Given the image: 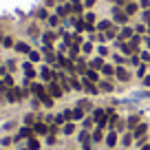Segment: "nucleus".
Masks as SVG:
<instances>
[{
    "label": "nucleus",
    "instance_id": "c756f323",
    "mask_svg": "<svg viewBox=\"0 0 150 150\" xmlns=\"http://www.w3.org/2000/svg\"><path fill=\"white\" fill-rule=\"evenodd\" d=\"M124 11H126V13H128V16H132V13H137V5H135V2H128V5H126V9H124Z\"/></svg>",
    "mask_w": 150,
    "mask_h": 150
},
{
    "label": "nucleus",
    "instance_id": "4d7b16f0",
    "mask_svg": "<svg viewBox=\"0 0 150 150\" xmlns=\"http://www.w3.org/2000/svg\"><path fill=\"white\" fill-rule=\"evenodd\" d=\"M0 73H2V71H0Z\"/></svg>",
    "mask_w": 150,
    "mask_h": 150
},
{
    "label": "nucleus",
    "instance_id": "39448f33",
    "mask_svg": "<svg viewBox=\"0 0 150 150\" xmlns=\"http://www.w3.org/2000/svg\"><path fill=\"white\" fill-rule=\"evenodd\" d=\"M40 75H42V80H47V82H53V80H57V73H53L49 66H42L40 69Z\"/></svg>",
    "mask_w": 150,
    "mask_h": 150
},
{
    "label": "nucleus",
    "instance_id": "412c9836",
    "mask_svg": "<svg viewBox=\"0 0 150 150\" xmlns=\"http://www.w3.org/2000/svg\"><path fill=\"white\" fill-rule=\"evenodd\" d=\"M73 24H75V29H77V33H80V31H84V29H86V22H84V18H75V20H73Z\"/></svg>",
    "mask_w": 150,
    "mask_h": 150
},
{
    "label": "nucleus",
    "instance_id": "9d476101",
    "mask_svg": "<svg viewBox=\"0 0 150 150\" xmlns=\"http://www.w3.org/2000/svg\"><path fill=\"white\" fill-rule=\"evenodd\" d=\"M31 137H33V128H20V132H18V135H16V139H31Z\"/></svg>",
    "mask_w": 150,
    "mask_h": 150
},
{
    "label": "nucleus",
    "instance_id": "f257e3e1",
    "mask_svg": "<svg viewBox=\"0 0 150 150\" xmlns=\"http://www.w3.org/2000/svg\"><path fill=\"white\" fill-rule=\"evenodd\" d=\"M93 122H97V128H104L108 124V115L104 108H97V110H93Z\"/></svg>",
    "mask_w": 150,
    "mask_h": 150
},
{
    "label": "nucleus",
    "instance_id": "2eb2a0df",
    "mask_svg": "<svg viewBox=\"0 0 150 150\" xmlns=\"http://www.w3.org/2000/svg\"><path fill=\"white\" fill-rule=\"evenodd\" d=\"M71 9H73L75 13L80 16V13H82V9H84V5H82V0H71Z\"/></svg>",
    "mask_w": 150,
    "mask_h": 150
},
{
    "label": "nucleus",
    "instance_id": "c03bdc74",
    "mask_svg": "<svg viewBox=\"0 0 150 150\" xmlns=\"http://www.w3.org/2000/svg\"><path fill=\"white\" fill-rule=\"evenodd\" d=\"M144 22H146V24H150V9H146V11H144Z\"/></svg>",
    "mask_w": 150,
    "mask_h": 150
},
{
    "label": "nucleus",
    "instance_id": "ea45409f",
    "mask_svg": "<svg viewBox=\"0 0 150 150\" xmlns=\"http://www.w3.org/2000/svg\"><path fill=\"white\" fill-rule=\"evenodd\" d=\"M33 119H35L33 115H24V124H27V126H31V124H33Z\"/></svg>",
    "mask_w": 150,
    "mask_h": 150
},
{
    "label": "nucleus",
    "instance_id": "4468645a",
    "mask_svg": "<svg viewBox=\"0 0 150 150\" xmlns=\"http://www.w3.org/2000/svg\"><path fill=\"white\" fill-rule=\"evenodd\" d=\"M86 80H91V82H95V84H97V82H99V73H97V71H95V69H88V71H86Z\"/></svg>",
    "mask_w": 150,
    "mask_h": 150
},
{
    "label": "nucleus",
    "instance_id": "8fccbe9b",
    "mask_svg": "<svg viewBox=\"0 0 150 150\" xmlns=\"http://www.w3.org/2000/svg\"><path fill=\"white\" fill-rule=\"evenodd\" d=\"M93 5H95V0H86V2H84V7H88V9H91Z\"/></svg>",
    "mask_w": 150,
    "mask_h": 150
},
{
    "label": "nucleus",
    "instance_id": "79ce46f5",
    "mask_svg": "<svg viewBox=\"0 0 150 150\" xmlns=\"http://www.w3.org/2000/svg\"><path fill=\"white\" fill-rule=\"evenodd\" d=\"M57 20H60L57 16H51V18H49V24H51V27H57Z\"/></svg>",
    "mask_w": 150,
    "mask_h": 150
},
{
    "label": "nucleus",
    "instance_id": "423d86ee",
    "mask_svg": "<svg viewBox=\"0 0 150 150\" xmlns=\"http://www.w3.org/2000/svg\"><path fill=\"white\" fill-rule=\"evenodd\" d=\"M82 86H84V91H86V93H91V95H97L99 93V86L95 84V82H91V80H84V82H82Z\"/></svg>",
    "mask_w": 150,
    "mask_h": 150
},
{
    "label": "nucleus",
    "instance_id": "6ab92c4d",
    "mask_svg": "<svg viewBox=\"0 0 150 150\" xmlns=\"http://www.w3.org/2000/svg\"><path fill=\"white\" fill-rule=\"evenodd\" d=\"M73 119H75V122L84 119V108H82V106H75V110H73Z\"/></svg>",
    "mask_w": 150,
    "mask_h": 150
},
{
    "label": "nucleus",
    "instance_id": "1a4fd4ad",
    "mask_svg": "<svg viewBox=\"0 0 150 150\" xmlns=\"http://www.w3.org/2000/svg\"><path fill=\"white\" fill-rule=\"evenodd\" d=\"M115 75H117V80H122V82H128V80H130V73H128L124 66H117V69H115Z\"/></svg>",
    "mask_w": 150,
    "mask_h": 150
},
{
    "label": "nucleus",
    "instance_id": "b1692460",
    "mask_svg": "<svg viewBox=\"0 0 150 150\" xmlns=\"http://www.w3.org/2000/svg\"><path fill=\"white\" fill-rule=\"evenodd\" d=\"M102 73L106 75V77H110V75H115V69H112L110 64H104V66H102Z\"/></svg>",
    "mask_w": 150,
    "mask_h": 150
},
{
    "label": "nucleus",
    "instance_id": "4c0bfd02",
    "mask_svg": "<svg viewBox=\"0 0 150 150\" xmlns=\"http://www.w3.org/2000/svg\"><path fill=\"white\" fill-rule=\"evenodd\" d=\"M132 139H135L132 135H126V137L122 139V144H124V146H130V144H132Z\"/></svg>",
    "mask_w": 150,
    "mask_h": 150
},
{
    "label": "nucleus",
    "instance_id": "0eeeda50",
    "mask_svg": "<svg viewBox=\"0 0 150 150\" xmlns=\"http://www.w3.org/2000/svg\"><path fill=\"white\" fill-rule=\"evenodd\" d=\"M132 35H135V29H132V27H124L122 31H119L117 40H119V42H124V40H128V38H132Z\"/></svg>",
    "mask_w": 150,
    "mask_h": 150
},
{
    "label": "nucleus",
    "instance_id": "f03ea898",
    "mask_svg": "<svg viewBox=\"0 0 150 150\" xmlns=\"http://www.w3.org/2000/svg\"><path fill=\"white\" fill-rule=\"evenodd\" d=\"M112 18L117 20L119 24H128V20H130V16H128L126 11H122V9H117V7H115V9H112Z\"/></svg>",
    "mask_w": 150,
    "mask_h": 150
},
{
    "label": "nucleus",
    "instance_id": "a878e982",
    "mask_svg": "<svg viewBox=\"0 0 150 150\" xmlns=\"http://www.w3.org/2000/svg\"><path fill=\"white\" fill-rule=\"evenodd\" d=\"M71 88H75V91H82L84 86H82V82L77 80V77H71Z\"/></svg>",
    "mask_w": 150,
    "mask_h": 150
},
{
    "label": "nucleus",
    "instance_id": "6e6d98bb",
    "mask_svg": "<svg viewBox=\"0 0 150 150\" xmlns=\"http://www.w3.org/2000/svg\"><path fill=\"white\" fill-rule=\"evenodd\" d=\"M148 35H150V24H148Z\"/></svg>",
    "mask_w": 150,
    "mask_h": 150
},
{
    "label": "nucleus",
    "instance_id": "a18cd8bd",
    "mask_svg": "<svg viewBox=\"0 0 150 150\" xmlns=\"http://www.w3.org/2000/svg\"><path fill=\"white\" fill-rule=\"evenodd\" d=\"M82 51H84V53H91V51H93V47L86 42V44H82Z\"/></svg>",
    "mask_w": 150,
    "mask_h": 150
},
{
    "label": "nucleus",
    "instance_id": "7c9ffc66",
    "mask_svg": "<svg viewBox=\"0 0 150 150\" xmlns=\"http://www.w3.org/2000/svg\"><path fill=\"white\" fill-rule=\"evenodd\" d=\"M69 11H73V9H71V5H62V7H57V16H66Z\"/></svg>",
    "mask_w": 150,
    "mask_h": 150
},
{
    "label": "nucleus",
    "instance_id": "a211bd4d",
    "mask_svg": "<svg viewBox=\"0 0 150 150\" xmlns=\"http://www.w3.org/2000/svg\"><path fill=\"white\" fill-rule=\"evenodd\" d=\"M27 148L29 150H40V141L35 137H31V139H27Z\"/></svg>",
    "mask_w": 150,
    "mask_h": 150
},
{
    "label": "nucleus",
    "instance_id": "603ef678",
    "mask_svg": "<svg viewBox=\"0 0 150 150\" xmlns=\"http://www.w3.org/2000/svg\"><path fill=\"white\" fill-rule=\"evenodd\" d=\"M144 40H146V47H148V49H150V38H148V35H146V38H144Z\"/></svg>",
    "mask_w": 150,
    "mask_h": 150
},
{
    "label": "nucleus",
    "instance_id": "f3484780",
    "mask_svg": "<svg viewBox=\"0 0 150 150\" xmlns=\"http://www.w3.org/2000/svg\"><path fill=\"white\" fill-rule=\"evenodd\" d=\"M16 51H18V53H27V55H29V51H31V47H29L27 42H18V44H16Z\"/></svg>",
    "mask_w": 150,
    "mask_h": 150
},
{
    "label": "nucleus",
    "instance_id": "de8ad7c7",
    "mask_svg": "<svg viewBox=\"0 0 150 150\" xmlns=\"http://www.w3.org/2000/svg\"><path fill=\"white\" fill-rule=\"evenodd\" d=\"M99 55H108V49L106 47H99Z\"/></svg>",
    "mask_w": 150,
    "mask_h": 150
},
{
    "label": "nucleus",
    "instance_id": "2f4dec72",
    "mask_svg": "<svg viewBox=\"0 0 150 150\" xmlns=\"http://www.w3.org/2000/svg\"><path fill=\"white\" fill-rule=\"evenodd\" d=\"M42 40H44V44H51L53 40H55V35H53L51 31H47V33H44V35H42Z\"/></svg>",
    "mask_w": 150,
    "mask_h": 150
},
{
    "label": "nucleus",
    "instance_id": "3c124183",
    "mask_svg": "<svg viewBox=\"0 0 150 150\" xmlns=\"http://www.w3.org/2000/svg\"><path fill=\"white\" fill-rule=\"evenodd\" d=\"M144 86H150V75H146V77H144Z\"/></svg>",
    "mask_w": 150,
    "mask_h": 150
},
{
    "label": "nucleus",
    "instance_id": "f8f14e48",
    "mask_svg": "<svg viewBox=\"0 0 150 150\" xmlns=\"http://www.w3.org/2000/svg\"><path fill=\"white\" fill-rule=\"evenodd\" d=\"M102 66H104V60H102V55L93 57V60L88 62V69H95V71H102Z\"/></svg>",
    "mask_w": 150,
    "mask_h": 150
},
{
    "label": "nucleus",
    "instance_id": "5fc2aeb1",
    "mask_svg": "<svg viewBox=\"0 0 150 150\" xmlns=\"http://www.w3.org/2000/svg\"><path fill=\"white\" fill-rule=\"evenodd\" d=\"M20 150H29V148H27V146H22V148H20Z\"/></svg>",
    "mask_w": 150,
    "mask_h": 150
},
{
    "label": "nucleus",
    "instance_id": "9b49d317",
    "mask_svg": "<svg viewBox=\"0 0 150 150\" xmlns=\"http://www.w3.org/2000/svg\"><path fill=\"white\" fill-rule=\"evenodd\" d=\"M33 132H35V135H47L49 126H47V124H42V122H35V124H33Z\"/></svg>",
    "mask_w": 150,
    "mask_h": 150
},
{
    "label": "nucleus",
    "instance_id": "393cba45",
    "mask_svg": "<svg viewBox=\"0 0 150 150\" xmlns=\"http://www.w3.org/2000/svg\"><path fill=\"white\" fill-rule=\"evenodd\" d=\"M2 84H5V88H13V77H11V75H5V77H2Z\"/></svg>",
    "mask_w": 150,
    "mask_h": 150
},
{
    "label": "nucleus",
    "instance_id": "c9c22d12",
    "mask_svg": "<svg viewBox=\"0 0 150 150\" xmlns=\"http://www.w3.org/2000/svg\"><path fill=\"white\" fill-rule=\"evenodd\" d=\"M137 75H139L141 80L146 77V64H139V69H137Z\"/></svg>",
    "mask_w": 150,
    "mask_h": 150
},
{
    "label": "nucleus",
    "instance_id": "4be33fe9",
    "mask_svg": "<svg viewBox=\"0 0 150 150\" xmlns=\"http://www.w3.org/2000/svg\"><path fill=\"white\" fill-rule=\"evenodd\" d=\"M62 132H64V135H73V132H75V124L73 122H66L64 128H62Z\"/></svg>",
    "mask_w": 150,
    "mask_h": 150
},
{
    "label": "nucleus",
    "instance_id": "58836bf2",
    "mask_svg": "<svg viewBox=\"0 0 150 150\" xmlns=\"http://www.w3.org/2000/svg\"><path fill=\"white\" fill-rule=\"evenodd\" d=\"M38 18H40V20H49V16H47L44 9H40V11H38Z\"/></svg>",
    "mask_w": 150,
    "mask_h": 150
},
{
    "label": "nucleus",
    "instance_id": "aec40b11",
    "mask_svg": "<svg viewBox=\"0 0 150 150\" xmlns=\"http://www.w3.org/2000/svg\"><path fill=\"white\" fill-rule=\"evenodd\" d=\"M139 124H141V122H139V115H132V117L128 119V128H130V130H135Z\"/></svg>",
    "mask_w": 150,
    "mask_h": 150
},
{
    "label": "nucleus",
    "instance_id": "7ed1b4c3",
    "mask_svg": "<svg viewBox=\"0 0 150 150\" xmlns=\"http://www.w3.org/2000/svg\"><path fill=\"white\" fill-rule=\"evenodd\" d=\"M146 130H148V124H139V126L132 130V137H135V139H139V144H144V135H146Z\"/></svg>",
    "mask_w": 150,
    "mask_h": 150
},
{
    "label": "nucleus",
    "instance_id": "20e7f679",
    "mask_svg": "<svg viewBox=\"0 0 150 150\" xmlns=\"http://www.w3.org/2000/svg\"><path fill=\"white\" fill-rule=\"evenodd\" d=\"M47 91H49V95H51L53 99H55V97H62V93H64V91H62L60 86H57V82H55V80H53V82H49V88H47Z\"/></svg>",
    "mask_w": 150,
    "mask_h": 150
},
{
    "label": "nucleus",
    "instance_id": "5701e85b",
    "mask_svg": "<svg viewBox=\"0 0 150 150\" xmlns=\"http://www.w3.org/2000/svg\"><path fill=\"white\" fill-rule=\"evenodd\" d=\"M31 91L35 93V97H40L42 93H47V91H44V86H40V84H31Z\"/></svg>",
    "mask_w": 150,
    "mask_h": 150
},
{
    "label": "nucleus",
    "instance_id": "f704fd0d",
    "mask_svg": "<svg viewBox=\"0 0 150 150\" xmlns=\"http://www.w3.org/2000/svg\"><path fill=\"white\" fill-rule=\"evenodd\" d=\"M2 47H13V38H2Z\"/></svg>",
    "mask_w": 150,
    "mask_h": 150
},
{
    "label": "nucleus",
    "instance_id": "6e6552de",
    "mask_svg": "<svg viewBox=\"0 0 150 150\" xmlns=\"http://www.w3.org/2000/svg\"><path fill=\"white\" fill-rule=\"evenodd\" d=\"M22 71H24V77H27V80H33V77H35V69H33L31 62H24V64H22Z\"/></svg>",
    "mask_w": 150,
    "mask_h": 150
},
{
    "label": "nucleus",
    "instance_id": "dca6fc26",
    "mask_svg": "<svg viewBox=\"0 0 150 150\" xmlns=\"http://www.w3.org/2000/svg\"><path fill=\"white\" fill-rule=\"evenodd\" d=\"M40 102H42L47 108H51V106H53V97H51L49 93H42V95H40Z\"/></svg>",
    "mask_w": 150,
    "mask_h": 150
},
{
    "label": "nucleus",
    "instance_id": "cd10ccee",
    "mask_svg": "<svg viewBox=\"0 0 150 150\" xmlns=\"http://www.w3.org/2000/svg\"><path fill=\"white\" fill-rule=\"evenodd\" d=\"M108 29H110V20H102L97 24V31H108Z\"/></svg>",
    "mask_w": 150,
    "mask_h": 150
},
{
    "label": "nucleus",
    "instance_id": "c85d7f7f",
    "mask_svg": "<svg viewBox=\"0 0 150 150\" xmlns=\"http://www.w3.org/2000/svg\"><path fill=\"white\" fill-rule=\"evenodd\" d=\"M40 60H42V55L38 51H29V62H40Z\"/></svg>",
    "mask_w": 150,
    "mask_h": 150
},
{
    "label": "nucleus",
    "instance_id": "473e14b6",
    "mask_svg": "<svg viewBox=\"0 0 150 150\" xmlns=\"http://www.w3.org/2000/svg\"><path fill=\"white\" fill-rule=\"evenodd\" d=\"M91 137H93V141H102V139H104V135H102V128L93 130V135H91Z\"/></svg>",
    "mask_w": 150,
    "mask_h": 150
},
{
    "label": "nucleus",
    "instance_id": "37998d69",
    "mask_svg": "<svg viewBox=\"0 0 150 150\" xmlns=\"http://www.w3.org/2000/svg\"><path fill=\"white\" fill-rule=\"evenodd\" d=\"M130 64L132 66H139V57H137V53H135V55H130Z\"/></svg>",
    "mask_w": 150,
    "mask_h": 150
},
{
    "label": "nucleus",
    "instance_id": "ddd939ff",
    "mask_svg": "<svg viewBox=\"0 0 150 150\" xmlns=\"http://www.w3.org/2000/svg\"><path fill=\"white\" fill-rule=\"evenodd\" d=\"M106 146H108V148H115V146H117V132H115V130H110L106 135Z\"/></svg>",
    "mask_w": 150,
    "mask_h": 150
},
{
    "label": "nucleus",
    "instance_id": "09e8293b",
    "mask_svg": "<svg viewBox=\"0 0 150 150\" xmlns=\"http://www.w3.org/2000/svg\"><path fill=\"white\" fill-rule=\"evenodd\" d=\"M11 144V137H5V139H2V146H5V148H7V146H9Z\"/></svg>",
    "mask_w": 150,
    "mask_h": 150
},
{
    "label": "nucleus",
    "instance_id": "864d4df0",
    "mask_svg": "<svg viewBox=\"0 0 150 150\" xmlns=\"http://www.w3.org/2000/svg\"><path fill=\"white\" fill-rule=\"evenodd\" d=\"M141 150H150V144H144V146H141Z\"/></svg>",
    "mask_w": 150,
    "mask_h": 150
},
{
    "label": "nucleus",
    "instance_id": "72a5a7b5",
    "mask_svg": "<svg viewBox=\"0 0 150 150\" xmlns=\"http://www.w3.org/2000/svg\"><path fill=\"white\" fill-rule=\"evenodd\" d=\"M139 42H141V35H132V38H130V44H132L135 49L139 47Z\"/></svg>",
    "mask_w": 150,
    "mask_h": 150
},
{
    "label": "nucleus",
    "instance_id": "49530a36",
    "mask_svg": "<svg viewBox=\"0 0 150 150\" xmlns=\"http://www.w3.org/2000/svg\"><path fill=\"white\" fill-rule=\"evenodd\" d=\"M141 60H144V62H150V53H148V51L141 53Z\"/></svg>",
    "mask_w": 150,
    "mask_h": 150
},
{
    "label": "nucleus",
    "instance_id": "bb28decb",
    "mask_svg": "<svg viewBox=\"0 0 150 150\" xmlns=\"http://www.w3.org/2000/svg\"><path fill=\"white\" fill-rule=\"evenodd\" d=\"M99 88H102L104 93H112V84L110 82H99Z\"/></svg>",
    "mask_w": 150,
    "mask_h": 150
},
{
    "label": "nucleus",
    "instance_id": "e433bc0d",
    "mask_svg": "<svg viewBox=\"0 0 150 150\" xmlns=\"http://www.w3.org/2000/svg\"><path fill=\"white\" fill-rule=\"evenodd\" d=\"M84 22H86V24H93V22H95V13H86V16H84Z\"/></svg>",
    "mask_w": 150,
    "mask_h": 150
},
{
    "label": "nucleus",
    "instance_id": "a19ab883",
    "mask_svg": "<svg viewBox=\"0 0 150 150\" xmlns=\"http://www.w3.org/2000/svg\"><path fill=\"white\" fill-rule=\"evenodd\" d=\"M93 128V119H84V130H91Z\"/></svg>",
    "mask_w": 150,
    "mask_h": 150
}]
</instances>
